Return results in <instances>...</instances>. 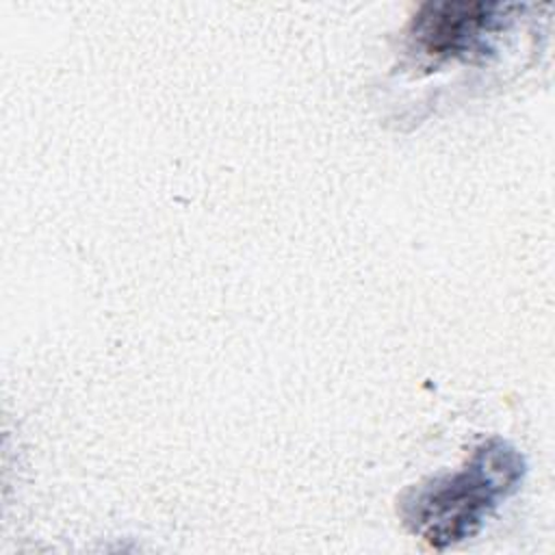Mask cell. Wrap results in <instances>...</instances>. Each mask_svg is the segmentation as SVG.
Instances as JSON below:
<instances>
[{
  "instance_id": "1",
  "label": "cell",
  "mask_w": 555,
  "mask_h": 555,
  "mask_svg": "<svg viewBox=\"0 0 555 555\" xmlns=\"http://www.w3.org/2000/svg\"><path fill=\"white\" fill-rule=\"evenodd\" d=\"M527 464L503 438L479 442L451 473L410 486L399 499V516L410 533L444 551L481 531L496 507L520 490Z\"/></svg>"
},
{
  "instance_id": "2",
  "label": "cell",
  "mask_w": 555,
  "mask_h": 555,
  "mask_svg": "<svg viewBox=\"0 0 555 555\" xmlns=\"http://www.w3.org/2000/svg\"><path fill=\"white\" fill-rule=\"evenodd\" d=\"M505 4L429 2L408 26V48L421 63L483 61L494 52V39L512 26Z\"/></svg>"
}]
</instances>
